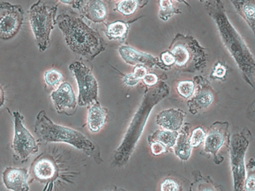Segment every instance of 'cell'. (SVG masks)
<instances>
[{
  "label": "cell",
  "mask_w": 255,
  "mask_h": 191,
  "mask_svg": "<svg viewBox=\"0 0 255 191\" xmlns=\"http://www.w3.org/2000/svg\"><path fill=\"white\" fill-rule=\"evenodd\" d=\"M56 21L67 45L76 54L92 60L105 49L103 38L81 18L63 13L57 16Z\"/></svg>",
  "instance_id": "6da1fadb"
},
{
  "label": "cell",
  "mask_w": 255,
  "mask_h": 191,
  "mask_svg": "<svg viewBox=\"0 0 255 191\" xmlns=\"http://www.w3.org/2000/svg\"><path fill=\"white\" fill-rule=\"evenodd\" d=\"M34 128L37 136L46 142L67 143L98 162L101 160L100 151L92 141L77 130L53 122L44 110L37 114Z\"/></svg>",
  "instance_id": "7a4b0ae2"
},
{
  "label": "cell",
  "mask_w": 255,
  "mask_h": 191,
  "mask_svg": "<svg viewBox=\"0 0 255 191\" xmlns=\"http://www.w3.org/2000/svg\"><path fill=\"white\" fill-rule=\"evenodd\" d=\"M57 5L38 0L30 7L29 20L39 51H44L50 45V36L57 21Z\"/></svg>",
  "instance_id": "3957f363"
},
{
  "label": "cell",
  "mask_w": 255,
  "mask_h": 191,
  "mask_svg": "<svg viewBox=\"0 0 255 191\" xmlns=\"http://www.w3.org/2000/svg\"><path fill=\"white\" fill-rule=\"evenodd\" d=\"M176 68L188 70L198 69L205 63L203 49L191 37L178 34L173 39L170 51Z\"/></svg>",
  "instance_id": "277c9868"
},
{
  "label": "cell",
  "mask_w": 255,
  "mask_h": 191,
  "mask_svg": "<svg viewBox=\"0 0 255 191\" xmlns=\"http://www.w3.org/2000/svg\"><path fill=\"white\" fill-rule=\"evenodd\" d=\"M69 68L74 74L78 87V104L90 105L98 101V83L90 69L79 61L71 63Z\"/></svg>",
  "instance_id": "5b68a950"
},
{
  "label": "cell",
  "mask_w": 255,
  "mask_h": 191,
  "mask_svg": "<svg viewBox=\"0 0 255 191\" xmlns=\"http://www.w3.org/2000/svg\"><path fill=\"white\" fill-rule=\"evenodd\" d=\"M14 119V136L11 148L22 162H26L38 151V145L31 133L23 124V116L18 111L12 112Z\"/></svg>",
  "instance_id": "8992f818"
},
{
  "label": "cell",
  "mask_w": 255,
  "mask_h": 191,
  "mask_svg": "<svg viewBox=\"0 0 255 191\" xmlns=\"http://www.w3.org/2000/svg\"><path fill=\"white\" fill-rule=\"evenodd\" d=\"M24 14L20 5L0 2V39L9 40L17 34L23 24Z\"/></svg>",
  "instance_id": "52a82bcc"
},
{
  "label": "cell",
  "mask_w": 255,
  "mask_h": 191,
  "mask_svg": "<svg viewBox=\"0 0 255 191\" xmlns=\"http://www.w3.org/2000/svg\"><path fill=\"white\" fill-rule=\"evenodd\" d=\"M50 96L58 113L65 114L68 116L74 114L78 102L73 88L69 83H62L51 94Z\"/></svg>",
  "instance_id": "ba28073f"
},
{
  "label": "cell",
  "mask_w": 255,
  "mask_h": 191,
  "mask_svg": "<svg viewBox=\"0 0 255 191\" xmlns=\"http://www.w3.org/2000/svg\"><path fill=\"white\" fill-rule=\"evenodd\" d=\"M29 174L24 168L6 167L2 173V182L6 188L14 191L29 190Z\"/></svg>",
  "instance_id": "9c48e42d"
},
{
  "label": "cell",
  "mask_w": 255,
  "mask_h": 191,
  "mask_svg": "<svg viewBox=\"0 0 255 191\" xmlns=\"http://www.w3.org/2000/svg\"><path fill=\"white\" fill-rule=\"evenodd\" d=\"M78 8L89 20L100 23L105 20L108 7L103 0H80Z\"/></svg>",
  "instance_id": "30bf717a"
},
{
  "label": "cell",
  "mask_w": 255,
  "mask_h": 191,
  "mask_svg": "<svg viewBox=\"0 0 255 191\" xmlns=\"http://www.w3.org/2000/svg\"><path fill=\"white\" fill-rule=\"evenodd\" d=\"M119 52L122 59L131 65H144L152 68L161 63L152 55L137 51L134 49L126 45H122L119 48Z\"/></svg>",
  "instance_id": "8fae6325"
},
{
  "label": "cell",
  "mask_w": 255,
  "mask_h": 191,
  "mask_svg": "<svg viewBox=\"0 0 255 191\" xmlns=\"http://www.w3.org/2000/svg\"><path fill=\"white\" fill-rule=\"evenodd\" d=\"M31 170L34 178L41 183H46L55 178L57 169L54 162L47 158L35 159Z\"/></svg>",
  "instance_id": "7c38bea8"
},
{
  "label": "cell",
  "mask_w": 255,
  "mask_h": 191,
  "mask_svg": "<svg viewBox=\"0 0 255 191\" xmlns=\"http://www.w3.org/2000/svg\"><path fill=\"white\" fill-rule=\"evenodd\" d=\"M202 80V79H201ZM197 83V88L194 89V94L188 101V105L192 110L197 111L209 106L213 100V95L211 89L204 80V84Z\"/></svg>",
  "instance_id": "4fadbf2b"
},
{
  "label": "cell",
  "mask_w": 255,
  "mask_h": 191,
  "mask_svg": "<svg viewBox=\"0 0 255 191\" xmlns=\"http://www.w3.org/2000/svg\"><path fill=\"white\" fill-rule=\"evenodd\" d=\"M185 115L179 109L164 110L157 115L156 123L165 130L177 131L182 125Z\"/></svg>",
  "instance_id": "5bb4252c"
},
{
  "label": "cell",
  "mask_w": 255,
  "mask_h": 191,
  "mask_svg": "<svg viewBox=\"0 0 255 191\" xmlns=\"http://www.w3.org/2000/svg\"><path fill=\"white\" fill-rule=\"evenodd\" d=\"M107 109L102 107L98 101L90 105L87 123L91 131L97 132L103 127L107 120Z\"/></svg>",
  "instance_id": "9a60e30c"
},
{
  "label": "cell",
  "mask_w": 255,
  "mask_h": 191,
  "mask_svg": "<svg viewBox=\"0 0 255 191\" xmlns=\"http://www.w3.org/2000/svg\"><path fill=\"white\" fill-rule=\"evenodd\" d=\"M221 127L216 124L211 128L205 140V150L207 152L216 154L223 145L225 139V128Z\"/></svg>",
  "instance_id": "2e32d148"
},
{
  "label": "cell",
  "mask_w": 255,
  "mask_h": 191,
  "mask_svg": "<svg viewBox=\"0 0 255 191\" xmlns=\"http://www.w3.org/2000/svg\"><path fill=\"white\" fill-rule=\"evenodd\" d=\"M238 12L254 31L255 0H230Z\"/></svg>",
  "instance_id": "e0dca14e"
},
{
  "label": "cell",
  "mask_w": 255,
  "mask_h": 191,
  "mask_svg": "<svg viewBox=\"0 0 255 191\" xmlns=\"http://www.w3.org/2000/svg\"><path fill=\"white\" fill-rule=\"evenodd\" d=\"M186 128H183L178 134L173 147L175 154L182 160H187L190 157L192 146L189 142V133Z\"/></svg>",
  "instance_id": "ac0fdd59"
},
{
  "label": "cell",
  "mask_w": 255,
  "mask_h": 191,
  "mask_svg": "<svg viewBox=\"0 0 255 191\" xmlns=\"http://www.w3.org/2000/svg\"><path fill=\"white\" fill-rule=\"evenodd\" d=\"M178 133L177 131L168 130H160L155 132L148 139L150 142H158L166 147H173L175 143Z\"/></svg>",
  "instance_id": "d6986e66"
},
{
  "label": "cell",
  "mask_w": 255,
  "mask_h": 191,
  "mask_svg": "<svg viewBox=\"0 0 255 191\" xmlns=\"http://www.w3.org/2000/svg\"><path fill=\"white\" fill-rule=\"evenodd\" d=\"M147 0H122L116 6V9L124 15H128L133 13L138 7L146 4Z\"/></svg>",
  "instance_id": "ffe728a7"
},
{
  "label": "cell",
  "mask_w": 255,
  "mask_h": 191,
  "mask_svg": "<svg viewBox=\"0 0 255 191\" xmlns=\"http://www.w3.org/2000/svg\"><path fill=\"white\" fill-rule=\"evenodd\" d=\"M159 15L161 19L166 20L172 15L179 13V10L176 8L171 0H159Z\"/></svg>",
  "instance_id": "44dd1931"
},
{
  "label": "cell",
  "mask_w": 255,
  "mask_h": 191,
  "mask_svg": "<svg viewBox=\"0 0 255 191\" xmlns=\"http://www.w3.org/2000/svg\"><path fill=\"white\" fill-rule=\"evenodd\" d=\"M63 78L62 73L54 69L48 70L44 74L45 83L52 88L58 87L62 83Z\"/></svg>",
  "instance_id": "7402d4cb"
},
{
  "label": "cell",
  "mask_w": 255,
  "mask_h": 191,
  "mask_svg": "<svg viewBox=\"0 0 255 191\" xmlns=\"http://www.w3.org/2000/svg\"><path fill=\"white\" fill-rule=\"evenodd\" d=\"M146 74V69L142 66H137L131 74L126 75L125 78V82L129 86L135 85L138 81L143 79Z\"/></svg>",
  "instance_id": "603a6c76"
},
{
  "label": "cell",
  "mask_w": 255,
  "mask_h": 191,
  "mask_svg": "<svg viewBox=\"0 0 255 191\" xmlns=\"http://www.w3.org/2000/svg\"><path fill=\"white\" fill-rule=\"evenodd\" d=\"M125 23L118 21L110 24L108 28V35L112 37H120L123 36L127 31Z\"/></svg>",
  "instance_id": "cb8c5ba5"
},
{
  "label": "cell",
  "mask_w": 255,
  "mask_h": 191,
  "mask_svg": "<svg viewBox=\"0 0 255 191\" xmlns=\"http://www.w3.org/2000/svg\"><path fill=\"white\" fill-rule=\"evenodd\" d=\"M179 94L185 97L191 96L194 91L195 85L190 81H181L178 83L177 87Z\"/></svg>",
  "instance_id": "d4e9b609"
},
{
  "label": "cell",
  "mask_w": 255,
  "mask_h": 191,
  "mask_svg": "<svg viewBox=\"0 0 255 191\" xmlns=\"http://www.w3.org/2000/svg\"><path fill=\"white\" fill-rule=\"evenodd\" d=\"M205 132L203 129L198 127L194 129L189 138V142L192 147H197L204 140Z\"/></svg>",
  "instance_id": "484cf974"
},
{
  "label": "cell",
  "mask_w": 255,
  "mask_h": 191,
  "mask_svg": "<svg viewBox=\"0 0 255 191\" xmlns=\"http://www.w3.org/2000/svg\"><path fill=\"white\" fill-rule=\"evenodd\" d=\"M177 183L171 179L165 180L161 185V190L164 191H176L179 190Z\"/></svg>",
  "instance_id": "4316f807"
},
{
  "label": "cell",
  "mask_w": 255,
  "mask_h": 191,
  "mask_svg": "<svg viewBox=\"0 0 255 191\" xmlns=\"http://www.w3.org/2000/svg\"><path fill=\"white\" fill-rule=\"evenodd\" d=\"M166 147L162 144L158 142H154L151 143V150L152 153L155 155H159L160 153L166 151Z\"/></svg>",
  "instance_id": "83f0119b"
},
{
  "label": "cell",
  "mask_w": 255,
  "mask_h": 191,
  "mask_svg": "<svg viewBox=\"0 0 255 191\" xmlns=\"http://www.w3.org/2000/svg\"><path fill=\"white\" fill-rule=\"evenodd\" d=\"M163 63L167 66L174 64L175 60L170 52H165L161 55Z\"/></svg>",
  "instance_id": "f1b7e54d"
},
{
  "label": "cell",
  "mask_w": 255,
  "mask_h": 191,
  "mask_svg": "<svg viewBox=\"0 0 255 191\" xmlns=\"http://www.w3.org/2000/svg\"><path fill=\"white\" fill-rule=\"evenodd\" d=\"M158 78L157 76L153 74H146L143 78V81L145 84L148 86H152L155 85L157 82Z\"/></svg>",
  "instance_id": "f546056e"
},
{
  "label": "cell",
  "mask_w": 255,
  "mask_h": 191,
  "mask_svg": "<svg viewBox=\"0 0 255 191\" xmlns=\"http://www.w3.org/2000/svg\"><path fill=\"white\" fill-rule=\"evenodd\" d=\"M245 188L248 191H255V174L249 176L245 184Z\"/></svg>",
  "instance_id": "4dcf8cb0"
},
{
  "label": "cell",
  "mask_w": 255,
  "mask_h": 191,
  "mask_svg": "<svg viewBox=\"0 0 255 191\" xmlns=\"http://www.w3.org/2000/svg\"><path fill=\"white\" fill-rule=\"evenodd\" d=\"M225 68L220 64H218L215 68L213 75L218 78L223 77L226 73Z\"/></svg>",
  "instance_id": "1f68e13d"
},
{
  "label": "cell",
  "mask_w": 255,
  "mask_h": 191,
  "mask_svg": "<svg viewBox=\"0 0 255 191\" xmlns=\"http://www.w3.org/2000/svg\"><path fill=\"white\" fill-rule=\"evenodd\" d=\"M80 0H59L61 3L65 4L71 5L74 7L78 8Z\"/></svg>",
  "instance_id": "d6a6232c"
},
{
  "label": "cell",
  "mask_w": 255,
  "mask_h": 191,
  "mask_svg": "<svg viewBox=\"0 0 255 191\" xmlns=\"http://www.w3.org/2000/svg\"><path fill=\"white\" fill-rule=\"evenodd\" d=\"M5 101V94L2 87L0 85V107H1Z\"/></svg>",
  "instance_id": "836d02e7"
},
{
  "label": "cell",
  "mask_w": 255,
  "mask_h": 191,
  "mask_svg": "<svg viewBox=\"0 0 255 191\" xmlns=\"http://www.w3.org/2000/svg\"><path fill=\"white\" fill-rule=\"evenodd\" d=\"M176 0V1L180 2H183V3H185L186 4H187V3L185 1V0Z\"/></svg>",
  "instance_id": "e575fe53"
},
{
  "label": "cell",
  "mask_w": 255,
  "mask_h": 191,
  "mask_svg": "<svg viewBox=\"0 0 255 191\" xmlns=\"http://www.w3.org/2000/svg\"><path fill=\"white\" fill-rule=\"evenodd\" d=\"M199 0V1H205H205H207V0Z\"/></svg>",
  "instance_id": "d590c367"
},
{
  "label": "cell",
  "mask_w": 255,
  "mask_h": 191,
  "mask_svg": "<svg viewBox=\"0 0 255 191\" xmlns=\"http://www.w3.org/2000/svg\"></svg>",
  "instance_id": "8d00e7d4"
}]
</instances>
